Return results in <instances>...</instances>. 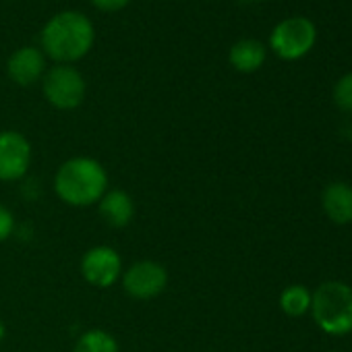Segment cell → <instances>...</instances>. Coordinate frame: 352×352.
Returning a JSON list of instances; mask_svg holds the SVG:
<instances>
[{"mask_svg": "<svg viewBox=\"0 0 352 352\" xmlns=\"http://www.w3.org/2000/svg\"><path fill=\"white\" fill-rule=\"evenodd\" d=\"M131 0H91V5L104 13H116V11H122Z\"/></svg>", "mask_w": 352, "mask_h": 352, "instance_id": "obj_17", "label": "cell"}, {"mask_svg": "<svg viewBox=\"0 0 352 352\" xmlns=\"http://www.w3.org/2000/svg\"><path fill=\"white\" fill-rule=\"evenodd\" d=\"M309 313L327 336L342 338L352 333V286L342 280L321 282L311 292Z\"/></svg>", "mask_w": 352, "mask_h": 352, "instance_id": "obj_3", "label": "cell"}, {"mask_svg": "<svg viewBox=\"0 0 352 352\" xmlns=\"http://www.w3.org/2000/svg\"><path fill=\"white\" fill-rule=\"evenodd\" d=\"M15 230V218L13 214L5 208V206H0V243L7 241Z\"/></svg>", "mask_w": 352, "mask_h": 352, "instance_id": "obj_16", "label": "cell"}, {"mask_svg": "<svg viewBox=\"0 0 352 352\" xmlns=\"http://www.w3.org/2000/svg\"><path fill=\"white\" fill-rule=\"evenodd\" d=\"M321 210L331 224H352V185L333 181L321 191Z\"/></svg>", "mask_w": 352, "mask_h": 352, "instance_id": "obj_10", "label": "cell"}, {"mask_svg": "<svg viewBox=\"0 0 352 352\" xmlns=\"http://www.w3.org/2000/svg\"><path fill=\"white\" fill-rule=\"evenodd\" d=\"M280 309L288 317H305L311 309V290L302 284H290L280 294Z\"/></svg>", "mask_w": 352, "mask_h": 352, "instance_id": "obj_13", "label": "cell"}, {"mask_svg": "<svg viewBox=\"0 0 352 352\" xmlns=\"http://www.w3.org/2000/svg\"><path fill=\"white\" fill-rule=\"evenodd\" d=\"M85 79L71 65H56L44 73V96L58 110H75L85 100Z\"/></svg>", "mask_w": 352, "mask_h": 352, "instance_id": "obj_5", "label": "cell"}, {"mask_svg": "<svg viewBox=\"0 0 352 352\" xmlns=\"http://www.w3.org/2000/svg\"><path fill=\"white\" fill-rule=\"evenodd\" d=\"M7 71L13 83L30 87L40 81L46 73V54L36 46H23L9 56Z\"/></svg>", "mask_w": 352, "mask_h": 352, "instance_id": "obj_9", "label": "cell"}, {"mask_svg": "<svg viewBox=\"0 0 352 352\" xmlns=\"http://www.w3.org/2000/svg\"><path fill=\"white\" fill-rule=\"evenodd\" d=\"M32 164V145L17 131L0 133V181H19Z\"/></svg>", "mask_w": 352, "mask_h": 352, "instance_id": "obj_7", "label": "cell"}, {"mask_svg": "<svg viewBox=\"0 0 352 352\" xmlns=\"http://www.w3.org/2000/svg\"><path fill=\"white\" fill-rule=\"evenodd\" d=\"M120 272H122V259L118 251L106 245L89 249L81 259L83 278L98 288H110L112 284H116Z\"/></svg>", "mask_w": 352, "mask_h": 352, "instance_id": "obj_8", "label": "cell"}, {"mask_svg": "<svg viewBox=\"0 0 352 352\" xmlns=\"http://www.w3.org/2000/svg\"><path fill=\"white\" fill-rule=\"evenodd\" d=\"M5 333H7V327H5V323H3V321H0V342H3Z\"/></svg>", "mask_w": 352, "mask_h": 352, "instance_id": "obj_18", "label": "cell"}, {"mask_svg": "<svg viewBox=\"0 0 352 352\" xmlns=\"http://www.w3.org/2000/svg\"><path fill=\"white\" fill-rule=\"evenodd\" d=\"M331 98L338 110L352 114V73H346L336 81Z\"/></svg>", "mask_w": 352, "mask_h": 352, "instance_id": "obj_15", "label": "cell"}, {"mask_svg": "<svg viewBox=\"0 0 352 352\" xmlns=\"http://www.w3.org/2000/svg\"><path fill=\"white\" fill-rule=\"evenodd\" d=\"M96 42V30L89 17L79 11H60L46 21L42 30L44 54L58 65L81 60Z\"/></svg>", "mask_w": 352, "mask_h": 352, "instance_id": "obj_1", "label": "cell"}, {"mask_svg": "<svg viewBox=\"0 0 352 352\" xmlns=\"http://www.w3.org/2000/svg\"><path fill=\"white\" fill-rule=\"evenodd\" d=\"M73 352H118V342L104 329H89L77 340Z\"/></svg>", "mask_w": 352, "mask_h": 352, "instance_id": "obj_14", "label": "cell"}, {"mask_svg": "<svg viewBox=\"0 0 352 352\" xmlns=\"http://www.w3.org/2000/svg\"><path fill=\"white\" fill-rule=\"evenodd\" d=\"M166 284H168V272L164 270L162 263L149 259L133 263L122 276L124 292L135 300L155 298L157 294L164 292Z\"/></svg>", "mask_w": 352, "mask_h": 352, "instance_id": "obj_6", "label": "cell"}, {"mask_svg": "<svg viewBox=\"0 0 352 352\" xmlns=\"http://www.w3.org/2000/svg\"><path fill=\"white\" fill-rule=\"evenodd\" d=\"M100 216L106 224L114 228H124L135 216V204L131 195L120 189L104 193V197L100 199Z\"/></svg>", "mask_w": 352, "mask_h": 352, "instance_id": "obj_11", "label": "cell"}, {"mask_svg": "<svg viewBox=\"0 0 352 352\" xmlns=\"http://www.w3.org/2000/svg\"><path fill=\"white\" fill-rule=\"evenodd\" d=\"M265 58H267V50L255 38L239 40L228 52V60L239 73H255V71H259L263 67Z\"/></svg>", "mask_w": 352, "mask_h": 352, "instance_id": "obj_12", "label": "cell"}, {"mask_svg": "<svg viewBox=\"0 0 352 352\" xmlns=\"http://www.w3.org/2000/svg\"><path fill=\"white\" fill-rule=\"evenodd\" d=\"M317 42V28L307 17H288L280 21L270 34L272 52L288 63L305 58Z\"/></svg>", "mask_w": 352, "mask_h": 352, "instance_id": "obj_4", "label": "cell"}, {"mask_svg": "<svg viewBox=\"0 0 352 352\" xmlns=\"http://www.w3.org/2000/svg\"><path fill=\"white\" fill-rule=\"evenodd\" d=\"M54 189L56 195L69 206H94L108 189L106 168L94 157H71L58 168L54 176Z\"/></svg>", "mask_w": 352, "mask_h": 352, "instance_id": "obj_2", "label": "cell"}]
</instances>
